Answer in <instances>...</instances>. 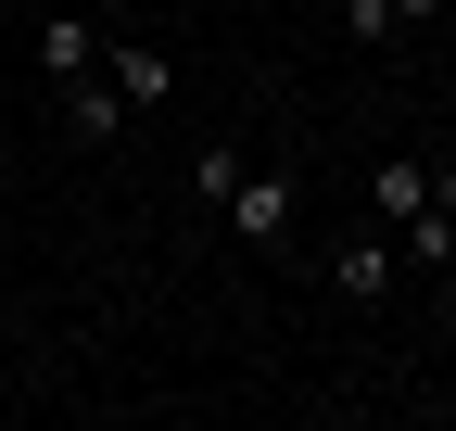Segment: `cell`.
<instances>
[{
  "mask_svg": "<svg viewBox=\"0 0 456 431\" xmlns=\"http://www.w3.org/2000/svg\"><path fill=\"white\" fill-rule=\"evenodd\" d=\"M216 216H228V229H241L254 254H279V241H292V216H305V178H292V166H266V178L241 166V191H228Z\"/></svg>",
  "mask_w": 456,
  "mask_h": 431,
  "instance_id": "1",
  "label": "cell"
},
{
  "mask_svg": "<svg viewBox=\"0 0 456 431\" xmlns=\"http://www.w3.org/2000/svg\"><path fill=\"white\" fill-rule=\"evenodd\" d=\"M191 191H203V203L241 191V140H203V152H191Z\"/></svg>",
  "mask_w": 456,
  "mask_h": 431,
  "instance_id": "7",
  "label": "cell"
},
{
  "mask_svg": "<svg viewBox=\"0 0 456 431\" xmlns=\"http://www.w3.org/2000/svg\"><path fill=\"white\" fill-rule=\"evenodd\" d=\"M330 292H342V305H380V292H393V254H380V241H342Z\"/></svg>",
  "mask_w": 456,
  "mask_h": 431,
  "instance_id": "5",
  "label": "cell"
},
{
  "mask_svg": "<svg viewBox=\"0 0 456 431\" xmlns=\"http://www.w3.org/2000/svg\"><path fill=\"white\" fill-rule=\"evenodd\" d=\"M64 127H77L89 152H102L114 127H127V102H114V77H102V64H89V77H64Z\"/></svg>",
  "mask_w": 456,
  "mask_h": 431,
  "instance_id": "3",
  "label": "cell"
},
{
  "mask_svg": "<svg viewBox=\"0 0 456 431\" xmlns=\"http://www.w3.org/2000/svg\"><path fill=\"white\" fill-rule=\"evenodd\" d=\"M368 203L393 216V229H406V216L431 203V166H406V152H380V178H368Z\"/></svg>",
  "mask_w": 456,
  "mask_h": 431,
  "instance_id": "6",
  "label": "cell"
},
{
  "mask_svg": "<svg viewBox=\"0 0 456 431\" xmlns=\"http://www.w3.org/2000/svg\"><path fill=\"white\" fill-rule=\"evenodd\" d=\"M102 77H114V102H127V115H140V102H165V89H178V64H165L152 38H102Z\"/></svg>",
  "mask_w": 456,
  "mask_h": 431,
  "instance_id": "2",
  "label": "cell"
},
{
  "mask_svg": "<svg viewBox=\"0 0 456 431\" xmlns=\"http://www.w3.org/2000/svg\"><path fill=\"white\" fill-rule=\"evenodd\" d=\"M380 13H393V26H431V13H444V0H380Z\"/></svg>",
  "mask_w": 456,
  "mask_h": 431,
  "instance_id": "8",
  "label": "cell"
},
{
  "mask_svg": "<svg viewBox=\"0 0 456 431\" xmlns=\"http://www.w3.org/2000/svg\"><path fill=\"white\" fill-rule=\"evenodd\" d=\"M38 64H51V77H89V64H102V26H89V13H51V26H38Z\"/></svg>",
  "mask_w": 456,
  "mask_h": 431,
  "instance_id": "4",
  "label": "cell"
}]
</instances>
